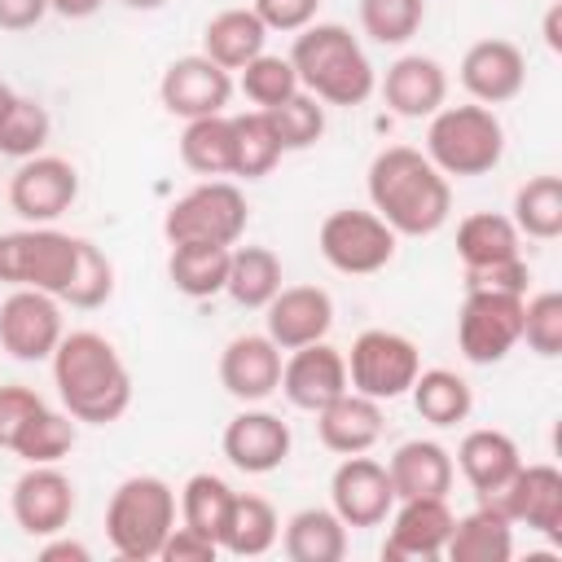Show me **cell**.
<instances>
[{
	"mask_svg": "<svg viewBox=\"0 0 562 562\" xmlns=\"http://www.w3.org/2000/svg\"><path fill=\"white\" fill-rule=\"evenodd\" d=\"M369 206L395 237H435L452 215V180L413 145H386L364 171Z\"/></svg>",
	"mask_w": 562,
	"mask_h": 562,
	"instance_id": "6da1fadb",
	"label": "cell"
},
{
	"mask_svg": "<svg viewBox=\"0 0 562 562\" xmlns=\"http://www.w3.org/2000/svg\"><path fill=\"white\" fill-rule=\"evenodd\" d=\"M48 364H53L57 400L75 422L110 426L132 408V373L105 334L97 329L61 334Z\"/></svg>",
	"mask_w": 562,
	"mask_h": 562,
	"instance_id": "7a4b0ae2",
	"label": "cell"
},
{
	"mask_svg": "<svg viewBox=\"0 0 562 562\" xmlns=\"http://www.w3.org/2000/svg\"><path fill=\"white\" fill-rule=\"evenodd\" d=\"M290 66L299 88L312 92L321 105H364L378 88V70L360 40L342 22H312L290 44Z\"/></svg>",
	"mask_w": 562,
	"mask_h": 562,
	"instance_id": "3957f363",
	"label": "cell"
},
{
	"mask_svg": "<svg viewBox=\"0 0 562 562\" xmlns=\"http://www.w3.org/2000/svg\"><path fill=\"white\" fill-rule=\"evenodd\" d=\"M422 154L452 180H474L501 167L505 158V123L492 105L465 101V105H439L426 123Z\"/></svg>",
	"mask_w": 562,
	"mask_h": 562,
	"instance_id": "277c9868",
	"label": "cell"
},
{
	"mask_svg": "<svg viewBox=\"0 0 562 562\" xmlns=\"http://www.w3.org/2000/svg\"><path fill=\"white\" fill-rule=\"evenodd\" d=\"M176 527V487L158 474L123 479L105 501V540L123 562H149Z\"/></svg>",
	"mask_w": 562,
	"mask_h": 562,
	"instance_id": "5b68a950",
	"label": "cell"
},
{
	"mask_svg": "<svg viewBox=\"0 0 562 562\" xmlns=\"http://www.w3.org/2000/svg\"><path fill=\"white\" fill-rule=\"evenodd\" d=\"M79 246L83 237L61 233L53 224H26L13 233H0V281L9 290H44L53 299H66L75 272H79Z\"/></svg>",
	"mask_w": 562,
	"mask_h": 562,
	"instance_id": "8992f818",
	"label": "cell"
},
{
	"mask_svg": "<svg viewBox=\"0 0 562 562\" xmlns=\"http://www.w3.org/2000/svg\"><path fill=\"white\" fill-rule=\"evenodd\" d=\"M250 206L233 180H202L180 193L162 215V237L176 241H206V246H237L246 237Z\"/></svg>",
	"mask_w": 562,
	"mask_h": 562,
	"instance_id": "52a82bcc",
	"label": "cell"
},
{
	"mask_svg": "<svg viewBox=\"0 0 562 562\" xmlns=\"http://www.w3.org/2000/svg\"><path fill=\"white\" fill-rule=\"evenodd\" d=\"M395 228L369 206V211H360V206H338V211H329L325 220H321V228H316V250H321V259L334 268V272H342V277H373V272H382L391 259H395Z\"/></svg>",
	"mask_w": 562,
	"mask_h": 562,
	"instance_id": "ba28073f",
	"label": "cell"
},
{
	"mask_svg": "<svg viewBox=\"0 0 562 562\" xmlns=\"http://www.w3.org/2000/svg\"><path fill=\"white\" fill-rule=\"evenodd\" d=\"M342 356H347V386L378 404L408 395L413 378L422 373V351L400 329H360L351 338V351Z\"/></svg>",
	"mask_w": 562,
	"mask_h": 562,
	"instance_id": "9c48e42d",
	"label": "cell"
},
{
	"mask_svg": "<svg viewBox=\"0 0 562 562\" xmlns=\"http://www.w3.org/2000/svg\"><path fill=\"white\" fill-rule=\"evenodd\" d=\"M522 299L505 290H465L457 312V351L470 364H501L522 342Z\"/></svg>",
	"mask_w": 562,
	"mask_h": 562,
	"instance_id": "30bf717a",
	"label": "cell"
},
{
	"mask_svg": "<svg viewBox=\"0 0 562 562\" xmlns=\"http://www.w3.org/2000/svg\"><path fill=\"white\" fill-rule=\"evenodd\" d=\"M79 198V171L61 154L22 158L9 176V206L26 224H57Z\"/></svg>",
	"mask_w": 562,
	"mask_h": 562,
	"instance_id": "8fae6325",
	"label": "cell"
},
{
	"mask_svg": "<svg viewBox=\"0 0 562 562\" xmlns=\"http://www.w3.org/2000/svg\"><path fill=\"white\" fill-rule=\"evenodd\" d=\"M66 325H61V299L44 290H9L0 299V351H9L22 364H40L57 351Z\"/></svg>",
	"mask_w": 562,
	"mask_h": 562,
	"instance_id": "7c38bea8",
	"label": "cell"
},
{
	"mask_svg": "<svg viewBox=\"0 0 562 562\" xmlns=\"http://www.w3.org/2000/svg\"><path fill=\"white\" fill-rule=\"evenodd\" d=\"M75 505H79V496L61 465H26L9 492V514L31 540L66 531L75 518Z\"/></svg>",
	"mask_w": 562,
	"mask_h": 562,
	"instance_id": "4fadbf2b",
	"label": "cell"
},
{
	"mask_svg": "<svg viewBox=\"0 0 562 562\" xmlns=\"http://www.w3.org/2000/svg\"><path fill=\"white\" fill-rule=\"evenodd\" d=\"M329 509L347 527H382L386 514L395 509V487L386 465L364 452L342 457L329 474Z\"/></svg>",
	"mask_w": 562,
	"mask_h": 562,
	"instance_id": "5bb4252c",
	"label": "cell"
},
{
	"mask_svg": "<svg viewBox=\"0 0 562 562\" xmlns=\"http://www.w3.org/2000/svg\"><path fill=\"white\" fill-rule=\"evenodd\" d=\"M233 75L224 66H215L211 57L202 53H189V57H176L162 79H158V101L167 114L176 119H206V114H224L228 101H233Z\"/></svg>",
	"mask_w": 562,
	"mask_h": 562,
	"instance_id": "9a60e30c",
	"label": "cell"
},
{
	"mask_svg": "<svg viewBox=\"0 0 562 562\" xmlns=\"http://www.w3.org/2000/svg\"><path fill=\"white\" fill-rule=\"evenodd\" d=\"M501 505V514L514 527H527L544 540L562 536V470L549 461H522L514 470V479L492 496Z\"/></svg>",
	"mask_w": 562,
	"mask_h": 562,
	"instance_id": "2e32d148",
	"label": "cell"
},
{
	"mask_svg": "<svg viewBox=\"0 0 562 562\" xmlns=\"http://www.w3.org/2000/svg\"><path fill=\"white\" fill-rule=\"evenodd\" d=\"M386 518H391V527L382 540V558L386 562H430V558H443L457 514L448 509V496H408V501H395V509Z\"/></svg>",
	"mask_w": 562,
	"mask_h": 562,
	"instance_id": "e0dca14e",
	"label": "cell"
},
{
	"mask_svg": "<svg viewBox=\"0 0 562 562\" xmlns=\"http://www.w3.org/2000/svg\"><path fill=\"white\" fill-rule=\"evenodd\" d=\"M290 448H294L290 422H281L277 413H268L259 404H246L224 426V435H220V452L241 474H272V470H281Z\"/></svg>",
	"mask_w": 562,
	"mask_h": 562,
	"instance_id": "ac0fdd59",
	"label": "cell"
},
{
	"mask_svg": "<svg viewBox=\"0 0 562 562\" xmlns=\"http://www.w3.org/2000/svg\"><path fill=\"white\" fill-rule=\"evenodd\" d=\"M457 79L470 92V101H479V105H505L527 83V57H522V48L514 40L487 35V40H474L461 53Z\"/></svg>",
	"mask_w": 562,
	"mask_h": 562,
	"instance_id": "d6986e66",
	"label": "cell"
},
{
	"mask_svg": "<svg viewBox=\"0 0 562 562\" xmlns=\"http://www.w3.org/2000/svg\"><path fill=\"white\" fill-rule=\"evenodd\" d=\"M290 408L299 413H321L329 400H338L347 391V356L334 342H307L294 347L281 360V386H277Z\"/></svg>",
	"mask_w": 562,
	"mask_h": 562,
	"instance_id": "ffe728a7",
	"label": "cell"
},
{
	"mask_svg": "<svg viewBox=\"0 0 562 562\" xmlns=\"http://www.w3.org/2000/svg\"><path fill=\"white\" fill-rule=\"evenodd\" d=\"M329 329H334V299L321 285H281L263 307V334L281 351L321 342L329 338Z\"/></svg>",
	"mask_w": 562,
	"mask_h": 562,
	"instance_id": "44dd1931",
	"label": "cell"
},
{
	"mask_svg": "<svg viewBox=\"0 0 562 562\" xmlns=\"http://www.w3.org/2000/svg\"><path fill=\"white\" fill-rule=\"evenodd\" d=\"M281 347L268 334H237L220 351V386L237 404H263L281 386Z\"/></svg>",
	"mask_w": 562,
	"mask_h": 562,
	"instance_id": "7402d4cb",
	"label": "cell"
},
{
	"mask_svg": "<svg viewBox=\"0 0 562 562\" xmlns=\"http://www.w3.org/2000/svg\"><path fill=\"white\" fill-rule=\"evenodd\" d=\"M382 97L400 119H430L448 105V70L426 53H404L382 75Z\"/></svg>",
	"mask_w": 562,
	"mask_h": 562,
	"instance_id": "603a6c76",
	"label": "cell"
},
{
	"mask_svg": "<svg viewBox=\"0 0 562 562\" xmlns=\"http://www.w3.org/2000/svg\"><path fill=\"white\" fill-rule=\"evenodd\" d=\"M452 465L461 470V479L470 483V492H474L479 501H492V496L514 479V470L522 465V452H518V443H514L505 430L479 426V430H465V435H461Z\"/></svg>",
	"mask_w": 562,
	"mask_h": 562,
	"instance_id": "cb8c5ba5",
	"label": "cell"
},
{
	"mask_svg": "<svg viewBox=\"0 0 562 562\" xmlns=\"http://www.w3.org/2000/svg\"><path fill=\"white\" fill-rule=\"evenodd\" d=\"M382 430H386L382 404L369 400V395H360V391H351V386L316 413V439H321V448H329L338 457L369 452L382 439Z\"/></svg>",
	"mask_w": 562,
	"mask_h": 562,
	"instance_id": "d4e9b609",
	"label": "cell"
},
{
	"mask_svg": "<svg viewBox=\"0 0 562 562\" xmlns=\"http://www.w3.org/2000/svg\"><path fill=\"white\" fill-rule=\"evenodd\" d=\"M386 474L395 487V501L408 496H448L457 483L452 452L439 439H408L386 457Z\"/></svg>",
	"mask_w": 562,
	"mask_h": 562,
	"instance_id": "484cf974",
	"label": "cell"
},
{
	"mask_svg": "<svg viewBox=\"0 0 562 562\" xmlns=\"http://www.w3.org/2000/svg\"><path fill=\"white\" fill-rule=\"evenodd\" d=\"M443 558L452 562H509L514 558V522L496 501H479L470 514L452 518Z\"/></svg>",
	"mask_w": 562,
	"mask_h": 562,
	"instance_id": "4316f807",
	"label": "cell"
},
{
	"mask_svg": "<svg viewBox=\"0 0 562 562\" xmlns=\"http://www.w3.org/2000/svg\"><path fill=\"white\" fill-rule=\"evenodd\" d=\"M281 549L290 562H342L347 558V522L329 505H307L285 518Z\"/></svg>",
	"mask_w": 562,
	"mask_h": 562,
	"instance_id": "83f0119b",
	"label": "cell"
},
{
	"mask_svg": "<svg viewBox=\"0 0 562 562\" xmlns=\"http://www.w3.org/2000/svg\"><path fill=\"white\" fill-rule=\"evenodd\" d=\"M263 44H268V26L255 18V9H220L202 26V57H211L228 75L241 70L246 61H255L263 53Z\"/></svg>",
	"mask_w": 562,
	"mask_h": 562,
	"instance_id": "f1b7e54d",
	"label": "cell"
},
{
	"mask_svg": "<svg viewBox=\"0 0 562 562\" xmlns=\"http://www.w3.org/2000/svg\"><path fill=\"white\" fill-rule=\"evenodd\" d=\"M228 255L233 246H206V241H176L167 255V281L184 299H215L228 281Z\"/></svg>",
	"mask_w": 562,
	"mask_h": 562,
	"instance_id": "f546056e",
	"label": "cell"
},
{
	"mask_svg": "<svg viewBox=\"0 0 562 562\" xmlns=\"http://www.w3.org/2000/svg\"><path fill=\"white\" fill-rule=\"evenodd\" d=\"M277 540H281V518H277L272 501H263V496H255V492H237V496H233V509H228V522H224V531H220V553L259 558V553H268Z\"/></svg>",
	"mask_w": 562,
	"mask_h": 562,
	"instance_id": "4dcf8cb0",
	"label": "cell"
},
{
	"mask_svg": "<svg viewBox=\"0 0 562 562\" xmlns=\"http://www.w3.org/2000/svg\"><path fill=\"white\" fill-rule=\"evenodd\" d=\"M457 255L465 268H492L514 255H522V237L509 215L501 211H470L457 224Z\"/></svg>",
	"mask_w": 562,
	"mask_h": 562,
	"instance_id": "1f68e13d",
	"label": "cell"
},
{
	"mask_svg": "<svg viewBox=\"0 0 562 562\" xmlns=\"http://www.w3.org/2000/svg\"><path fill=\"white\" fill-rule=\"evenodd\" d=\"M408 395H413L417 417L430 422V426H439V430L465 422L470 408H474V391H470V382L457 369H422L413 378Z\"/></svg>",
	"mask_w": 562,
	"mask_h": 562,
	"instance_id": "d6a6232c",
	"label": "cell"
},
{
	"mask_svg": "<svg viewBox=\"0 0 562 562\" xmlns=\"http://www.w3.org/2000/svg\"><path fill=\"white\" fill-rule=\"evenodd\" d=\"M180 162L202 180L233 176V114L189 119L180 132Z\"/></svg>",
	"mask_w": 562,
	"mask_h": 562,
	"instance_id": "836d02e7",
	"label": "cell"
},
{
	"mask_svg": "<svg viewBox=\"0 0 562 562\" xmlns=\"http://www.w3.org/2000/svg\"><path fill=\"white\" fill-rule=\"evenodd\" d=\"M277 290H281V259H277V250H268V246H233L224 294L237 307H268Z\"/></svg>",
	"mask_w": 562,
	"mask_h": 562,
	"instance_id": "e575fe53",
	"label": "cell"
},
{
	"mask_svg": "<svg viewBox=\"0 0 562 562\" xmlns=\"http://www.w3.org/2000/svg\"><path fill=\"white\" fill-rule=\"evenodd\" d=\"M514 228L518 237L531 241H553L562 237V180L558 176H531L514 193Z\"/></svg>",
	"mask_w": 562,
	"mask_h": 562,
	"instance_id": "d590c367",
	"label": "cell"
},
{
	"mask_svg": "<svg viewBox=\"0 0 562 562\" xmlns=\"http://www.w3.org/2000/svg\"><path fill=\"white\" fill-rule=\"evenodd\" d=\"M233 496H237V492H233L220 474L198 470V474H189L184 487H180V501H176L180 522L193 527V531H202V536H211V540L220 544V531H224V522H228Z\"/></svg>",
	"mask_w": 562,
	"mask_h": 562,
	"instance_id": "8d00e7d4",
	"label": "cell"
},
{
	"mask_svg": "<svg viewBox=\"0 0 562 562\" xmlns=\"http://www.w3.org/2000/svg\"><path fill=\"white\" fill-rule=\"evenodd\" d=\"M281 140L268 123L263 110H246V114H233V176L241 180H263L272 176V167L281 162Z\"/></svg>",
	"mask_w": 562,
	"mask_h": 562,
	"instance_id": "74e56055",
	"label": "cell"
},
{
	"mask_svg": "<svg viewBox=\"0 0 562 562\" xmlns=\"http://www.w3.org/2000/svg\"><path fill=\"white\" fill-rule=\"evenodd\" d=\"M426 22V0H360V31L382 44L400 48L408 44Z\"/></svg>",
	"mask_w": 562,
	"mask_h": 562,
	"instance_id": "f35d334b",
	"label": "cell"
},
{
	"mask_svg": "<svg viewBox=\"0 0 562 562\" xmlns=\"http://www.w3.org/2000/svg\"><path fill=\"white\" fill-rule=\"evenodd\" d=\"M263 114H268V123H272V132H277V140H281L285 154L312 149L325 136V105L312 92H303V88L294 97H285L281 105L263 110Z\"/></svg>",
	"mask_w": 562,
	"mask_h": 562,
	"instance_id": "ab89813d",
	"label": "cell"
},
{
	"mask_svg": "<svg viewBox=\"0 0 562 562\" xmlns=\"http://www.w3.org/2000/svg\"><path fill=\"white\" fill-rule=\"evenodd\" d=\"M237 88L246 92V101H250L255 110H272V105H281L285 97L299 92V75H294V66H290V57L263 48L255 61L241 66Z\"/></svg>",
	"mask_w": 562,
	"mask_h": 562,
	"instance_id": "60d3db41",
	"label": "cell"
},
{
	"mask_svg": "<svg viewBox=\"0 0 562 562\" xmlns=\"http://www.w3.org/2000/svg\"><path fill=\"white\" fill-rule=\"evenodd\" d=\"M48 136H53L48 110H44L35 97H22V92H18L9 119L0 123V154H4V158H18V162H22V158H35V154H44Z\"/></svg>",
	"mask_w": 562,
	"mask_h": 562,
	"instance_id": "b9f144b4",
	"label": "cell"
},
{
	"mask_svg": "<svg viewBox=\"0 0 562 562\" xmlns=\"http://www.w3.org/2000/svg\"><path fill=\"white\" fill-rule=\"evenodd\" d=\"M70 448H75V417L66 408H44L13 448V457H22L26 465H57L61 457H70Z\"/></svg>",
	"mask_w": 562,
	"mask_h": 562,
	"instance_id": "7bdbcfd3",
	"label": "cell"
},
{
	"mask_svg": "<svg viewBox=\"0 0 562 562\" xmlns=\"http://www.w3.org/2000/svg\"><path fill=\"white\" fill-rule=\"evenodd\" d=\"M522 342L540 360L562 356V294L558 290H536L522 299Z\"/></svg>",
	"mask_w": 562,
	"mask_h": 562,
	"instance_id": "ee69618b",
	"label": "cell"
},
{
	"mask_svg": "<svg viewBox=\"0 0 562 562\" xmlns=\"http://www.w3.org/2000/svg\"><path fill=\"white\" fill-rule=\"evenodd\" d=\"M110 299H114V263H110V255L101 246H92L83 237V246H79V272H75V281H70V290H66L61 303H70L79 312H97Z\"/></svg>",
	"mask_w": 562,
	"mask_h": 562,
	"instance_id": "f6af8a7d",
	"label": "cell"
},
{
	"mask_svg": "<svg viewBox=\"0 0 562 562\" xmlns=\"http://www.w3.org/2000/svg\"><path fill=\"white\" fill-rule=\"evenodd\" d=\"M44 408H48V404H44L40 391H31V386H22V382H4V386H0V448L13 452V448L22 443V435L31 430V422H35Z\"/></svg>",
	"mask_w": 562,
	"mask_h": 562,
	"instance_id": "bcb514c9",
	"label": "cell"
},
{
	"mask_svg": "<svg viewBox=\"0 0 562 562\" xmlns=\"http://www.w3.org/2000/svg\"><path fill=\"white\" fill-rule=\"evenodd\" d=\"M250 9H255V18L268 26V35H272V31H281V35H299L303 26L316 22L321 0H250Z\"/></svg>",
	"mask_w": 562,
	"mask_h": 562,
	"instance_id": "7dc6e473",
	"label": "cell"
},
{
	"mask_svg": "<svg viewBox=\"0 0 562 562\" xmlns=\"http://www.w3.org/2000/svg\"><path fill=\"white\" fill-rule=\"evenodd\" d=\"M531 285V268L522 255L492 263V268H465V290H505V294H527Z\"/></svg>",
	"mask_w": 562,
	"mask_h": 562,
	"instance_id": "c3c4849f",
	"label": "cell"
},
{
	"mask_svg": "<svg viewBox=\"0 0 562 562\" xmlns=\"http://www.w3.org/2000/svg\"><path fill=\"white\" fill-rule=\"evenodd\" d=\"M158 558H162V562H215V558H220V544H215L211 536H202V531L176 522L171 536L162 540V553H158Z\"/></svg>",
	"mask_w": 562,
	"mask_h": 562,
	"instance_id": "681fc988",
	"label": "cell"
},
{
	"mask_svg": "<svg viewBox=\"0 0 562 562\" xmlns=\"http://www.w3.org/2000/svg\"><path fill=\"white\" fill-rule=\"evenodd\" d=\"M48 13V0H0V31H31Z\"/></svg>",
	"mask_w": 562,
	"mask_h": 562,
	"instance_id": "f907efd6",
	"label": "cell"
},
{
	"mask_svg": "<svg viewBox=\"0 0 562 562\" xmlns=\"http://www.w3.org/2000/svg\"><path fill=\"white\" fill-rule=\"evenodd\" d=\"M40 558L44 562H88L92 558V549L83 544V540H70V536H44V544H40Z\"/></svg>",
	"mask_w": 562,
	"mask_h": 562,
	"instance_id": "816d5d0a",
	"label": "cell"
},
{
	"mask_svg": "<svg viewBox=\"0 0 562 562\" xmlns=\"http://www.w3.org/2000/svg\"><path fill=\"white\" fill-rule=\"evenodd\" d=\"M101 4H105V0H48V13L70 18V22H83V18H92Z\"/></svg>",
	"mask_w": 562,
	"mask_h": 562,
	"instance_id": "f5cc1de1",
	"label": "cell"
},
{
	"mask_svg": "<svg viewBox=\"0 0 562 562\" xmlns=\"http://www.w3.org/2000/svg\"><path fill=\"white\" fill-rule=\"evenodd\" d=\"M544 44L549 53H562V4H549L544 13Z\"/></svg>",
	"mask_w": 562,
	"mask_h": 562,
	"instance_id": "db71d44e",
	"label": "cell"
},
{
	"mask_svg": "<svg viewBox=\"0 0 562 562\" xmlns=\"http://www.w3.org/2000/svg\"><path fill=\"white\" fill-rule=\"evenodd\" d=\"M13 101H18V92H13V88H9L4 79H0V123L9 119V110H13Z\"/></svg>",
	"mask_w": 562,
	"mask_h": 562,
	"instance_id": "11a10c76",
	"label": "cell"
},
{
	"mask_svg": "<svg viewBox=\"0 0 562 562\" xmlns=\"http://www.w3.org/2000/svg\"><path fill=\"white\" fill-rule=\"evenodd\" d=\"M119 4H127V9H136V13H154V9H162L167 0H119Z\"/></svg>",
	"mask_w": 562,
	"mask_h": 562,
	"instance_id": "9f6ffc18",
	"label": "cell"
}]
</instances>
